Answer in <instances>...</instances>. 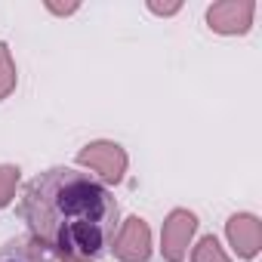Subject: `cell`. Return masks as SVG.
Instances as JSON below:
<instances>
[{
  "instance_id": "3957f363",
  "label": "cell",
  "mask_w": 262,
  "mask_h": 262,
  "mask_svg": "<svg viewBox=\"0 0 262 262\" xmlns=\"http://www.w3.org/2000/svg\"><path fill=\"white\" fill-rule=\"evenodd\" d=\"M111 244H114V256L123 262H145L151 256V231L139 216H129L123 225H117Z\"/></svg>"
},
{
  "instance_id": "30bf717a",
  "label": "cell",
  "mask_w": 262,
  "mask_h": 262,
  "mask_svg": "<svg viewBox=\"0 0 262 262\" xmlns=\"http://www.w3.org/2000/svg\"><path fill=\"white\" fill-rule=\"evenodd\" d=\"M16 182H19V167H0V210L13 201Z\"/></svg>"
},
{
  "instance_id": "7a4b0ae2",
  "label": "cell",
  "mask_w": 262,
  "mask_h": 262,
  "mask_svg": "<svg viewBox=\"0 0 262 262\" xmlns=\"http://www.w3.org/2000/svg\"><path fill=\"white\" fill-rule=\"evenodd\" d=\"M77 164L90 167L93 173H99L111 185H117L123 179V173H126V155L114 142H90L86 148L77 151Z\"/></svg>"
},
{
  "instance_id": "4fadbf2b",
  "label": "cell",
  "mask_w": 262,
  "mask_h": 262,
  "mask_svg": "<svg viewBox=\"0 0 262 262\" xmlns=\"http://www.w3.org/2000/svg\"><path fill=\"white\" fill-rule=\"evenodd\" d=\"M62 262H90V259H80V256H62Z\"/></svg>"
},
{
  "instance_id": "8fae6325",
  "label": "cell",
  "mask_w": 262,
  "mask_h": 262,
  "mask_svg": "<svg viewBox=\"0 0 262 262\" xmlns=\"http://www.w3.org/2000/svg\"><path fill=\"white\" fill-rule=\"evenodd\" d=\"M148 10L158 13V16H173V13H179V4H167V7H161V4H148Z\"/></svg>"
},
{
  "instance_id": "ba28073f",
  "label": "cell",
  "mask_w": 262,
  "mask_h": 262,
  "mask_svg": "<svg viewBox=\"0 0 262 262\" xmlns=\"http://www.w3.org/2000/svg\"><path fill=\"white\" fill-rule=\"evenodd\" d=\"M16 90V65L10 59V47L0 43V99H7Z\"/></svg>"
},
{
  "instance_id": "277c9868",
  "label": "cell",
  "mask_w": 262,
  "mask_h": 262,
  "mask_svg": "<svg viewBox=\"0 0 262 262\" xmlns=\"http://www.w3.org/2000/svg\"><path fill=\"white\" fill-rule=\"evenodd\" d=\"M198 228V216L188 213V210H173L164 222V231H161V250H164V259L167 262H182L185 253H188V241Z\"/></svg>"
},
{
  "instance_id": "9c48e42d",
  "label": "cell",
  "mask_w": 262,
  "mask_h": 262,
  "mask_svg": "<svg viewBox=\"0 0 262 262\" xmlns=\"http://www.w3.org/2000/svg\"><path fill=\"white\" fill-rule=\"evenodd\" d=\"M194 262H228V256L222 253V247H219V241L210 234V237H204L198 247H194V256H191Z\"/></svg>"
},
{
  "instance_id": "52a82bcc",
  "label": "cell",
  "mask_w": 262,
  "mask_h": 262,
  "mask_svg": "<svg viewBox=\"0 0 262 262\" xmlns=\"http://www.w3.org/2000/svg\"><path fill=\"white\" fill-rule=\"evenodd\" d=\"M259 237L262 234H259V219L256 216L241 213V216L228 219V241L234 244V250H237L241 259H253L259 253Z\"/></svg>"
},
{
  "instance_id": "5b68a950",
  "label": "cell",
  "mask_w": 262,
  "mask_h": 262,
  "mask_svg": "<svg viewBox=\"0 0 262 262\" xmlns=\"http://www.w3.org/2000/svg\"><path fill=\"white\" fill-rule=\"evenodd\" d=\"M253 10L250 0H222L207 10V22L219 34H244L253 22Z\"/></svg>"
},
{
  "instance_id": "7c38bea8",
  "label": "cell",
  "mask_w": 262,
  "mask_h": 262,
  "mask_svg": "<svg viewBox=\"0 0 262 262\" xmlns=\"http://www.w3.org/2000/svg\"><path fill=\"white\" fill-rule=\"evenodd\" d=\"M47 10H53V13H74V10H77V4H68V7H59V4H53V0H50V4H47Z\"/></svg>"
},
{
  "instance_id": "6da1fadb",
  "label": "cell",
  "mask_w": 262,
  "mask_h": 262,
  "mask_svg": "<svg viewBox=\"0 0 262 262\" xmlns=\"http://www.w3.org/2000/svg\"><path fill=\"white\" fill-rule=\"evenodd\" d=\"M19 216L28 222L37 241L56 247L62 256H99L108 250L117 231V201L93 176L74 167H53L37 173L19 204Z\"/></svg>"
},
{
  "instance_id": "8992f818",
  "label": "cell",
  "mask_w": 262,
  "mask_h": 262,
  "mask_svg": "<svg viewBox=\"0 0 262 262\" xmlns=\"http://www.w3.org/2000/svg\"><path fill=\"white\" fill-rule=\"evenodd\" d=\"M0 262H62L53 247L37 237H13L0 247Z\"/></svg>"
}]
</instances>
